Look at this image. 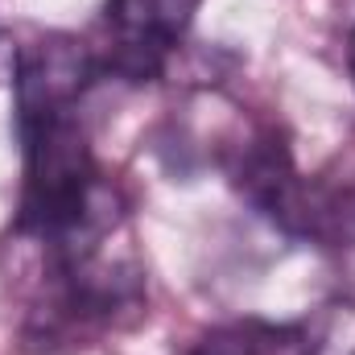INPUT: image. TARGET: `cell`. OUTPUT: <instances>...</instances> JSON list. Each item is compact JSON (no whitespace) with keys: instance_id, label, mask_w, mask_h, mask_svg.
<instances>
[{"instance_id":"ba28073f","label":"cell","mask_w":355,"mask_h":355,"mask_svg":"<svg viewBox=\"0 0 355 355\" xmlns=\"http://www.w3.org/2000/svg\"><path fill=\"white\" fill-rule=\"evenodd\" d=\"M347 67H352V83H355V29H352V37H347Z\"/></svg>"},{"instance_id":"6da1fadb","label":"cell","mask_w":355,"mask_h":355,"mask_svg":"<svg viewBox=\"0 0 355 355\" xmlns=\"http://www.w3.org/2000/svg\"><path fill=\"white\" fill-rule=\"evenodd\" d=\"M223 170H227V182L236 186V194L257 215H265L272 227H281L285 236L322 240L327 198L297 174L293 149L272 124L248 128L223 153Z\"/></svg>"},{"instance_id":"8992f818","label":"cell","mask_w":355,"mask_h":355,"mask_svg":"<svg viewBox=\"0 0 355 355\" xmlns=\"http://www.w3.org/2000/svg\"><path fill=\"white\" fill-rule=\"evenodd\" d=\"M339 223H343V232H347V227L355 232V194H352V198H343V202H331V198H327V223H322V240H331Z\"/></svg>"},{"instance_id":"7a4b0ae2","label":"cell","mask_w":355,"mask_h":355,"mask_svg":"<svg viewBox=\"0 0 355 355\" xmlns=\"http://www.w3.org/2000/svg\"><path fill=\"white\" fill-rule=\"evenodd\" d=\"M99 54L71 33H46L17 54L12 71V124L17 132L79 112V99L99 79Z\"/></svg>"},{"instance_id":"277c9868","label":"cell","mask_w":355,"mask_h":355,"mask_svg":"<svg viewBox=\"0 0 355 355\" xmlns=\"http://www.w3.org/2000/svg\"><path fill=\"white\" fill-rule=\"evenodd\" d=\"M281 355H355V306L331 302L297 327H285Z\"/></svg>"},{"instance_id":"52a82bcc","label":"cell","mask_w":355,"mask_h":355,"mask_svg":"<svg viewBox=\"0 0 355 355\" xmlns=\"http://www.w3.org/2000/svg\"><path fill=\"white\" fill-rule=\"evenodd\" d=\"M17 54H21V46H17L8 33H0V87H4V83H12V71H17Z\"/></svg>"},{"instance_id":"3957f363","label":"cell","mask_w":355,"mask_h":355,"mask_svg":"<svg viewBox=\"0 0 355 355\" xmlns=\"http://www.w3.org/2000/svg\"><path fill=\"white\" fill-rule=\"evenodd\" d=\"M198 8L202 0H107V54H99V71H112L128 83L157 79Z\"/></svg>"},{"instance_id":"5b68a950","label":"cell","mask_w":355,"mask_h":355,"mask_svg":"<svg viewBox=\"0 0 355 355\" xmlns=\"http://www.w3.org/2000/svg\"><path fill=\"white\" fill-rule=\"evenodd\" d=\"M285 352V327H265V322H232L207 331L190 355H281Z\"/></svg>"}]
</instances>
